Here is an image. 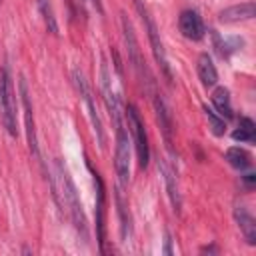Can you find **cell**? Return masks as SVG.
I'll list each match as a JSON object with an SVG mask.
<instances>
[{
    "label": "cell",
    "mask_w": 256,
    "mask_h": 256,
    "mask_svg": "<svg viewBox=\"0 0 256 256\" xmlns=\"http://www.w3.org/2000/svg\"><path fill=\"white\" fill-rule=\"evenodd\" d=\"M52 186V194L56 198V202L60 206H66L68 216L76 228V232L80 234V238L86 242L88 240V226H86V216H84V208L80 202V196L76 192V186L66 170V166L56 160V180H50Z\"/></svg>",
    "instance_id": "cell-1"
},
{
    "label": "cell",
    "mask_w": 256,
    "mask_h": 256,
    "mask_svg": "<svg viewBox=\"0 0 256 256\" xmlns=\"http://www.w3.org/2000/svg\"><path fill=\"white\" fill-rule=\"evenodd\" d=\"M136 4V10L142 18V24H144V30L148 34V40H150V48H152V54H154V60L160 68V72L164 74L166 82L172 84V70H170V64H168V58H166V50H164V44H162V38H160V32H158V26L152 18V14L148 12L144 0H134Z\"/></svg>",
    "instance_id": "cell-2"
},
{
    "label": "cell",
    "mask_w": 256,
    "mask_h": 256,
    "mask_svg": "<svg viewBox=\"0 0 256 256\" xmlns=\"http://www.w3.org/2000/svg\"><path fill=\"white\" fill-rule=\"evenodd\" d=\"M120 24H122V32H124V42H126V52H128V62L132 64L134 72L138 74L140 82L144 84L146 92H154V80L150 76V70L142 58V52L138 48V40H136V34H134V28H132V22L128 20V16L122 12L120 14Z\"/></svg>",
    "instance_id": "cell-3"
},
{
    "label": "cell",
    "mask_w": 256,
    "mask_h": 256,
    "mask_svg": "<svg viewBox=\"0 0 256 256\" xmlns=\"http://www.w3.org/2000/svg\"><path fill=\"white\" fill-rule=\"evenodd\" d=\"M0 120H2V126L6 128V132L12 138H16L18 136V128H16V102H14L12 82H10V74H8L6 66L0 68Z\"/></svg>",
    "instance_id": "cell-4"
},
{
    "label": "cell",
    "mask_w": 256,
    "mask_h": 256,
    "mask_svg": "<svg viewBox=\"0 0 256 256\" xmlns=\"http://www.w3.org/2000/svg\"><path fill=\"white\" fill-rule=\"evenodd\" d=\"M116 126V150H114V168L116 176L120 180V186H126L130 180V138L124 128L122 116H114Z\"/></svg>",
    "instance_id": "cell-5"
},
{
    "label": "cell",
    "mask_w": 256,
    "mask_h": 256,
    "mask_svg": "<svg viewBox=\"0 0 256 256\" xmlns=\"http://www.w3.org/2000/svg\"><path fill=\"white\" fill-rule=\"evenodd\" d=\"M126 118H128V128L132 132L134 138V148H136V156H138V166L146 168L148 160H150V146H148V134L144 128V122L140 118V112L134 104L126 106Z\"/></svg>",
    "instance_id": "cell-6"
},
{
    "label": "cell",
    "mask_w": 256,
    "mask_h": 256,
    "mask_svg": "<svg viewBox=\"0 0 256 256\" xmlns=\"http://www.w3.org/2000/svg\"><path fill=\"white\" fill-rule=\"evenodd\" d=\"M72 80H74V86H76V90H78L80 98L84 100V104H86V108H88V116H90V122H92V126H94L96 142H98V146H100V148H104L106 136H104L102 120H100V116H98V110H96V104H94V98H92L90 86H88V82H86L84 74H82L78 68H74V70H72Z\"/></svg>",
    "instance_id": "cell-7"
},
{
    "label": "cell",
    "mask_w": 256,
    "mask_h": 256,
    "mask_svg": "<svg viewBox=\"0 0 256 256\" xmlns=\"http://www.w3.org/2000/svg\"><path fill=\"white\" fill-rule=\"evenodd\" d=\"M88 168L94 176V186H96V240H98V246H100V252H104V242H106V190H104V182L100 178V174L90 166L88 162Z\"/></svg>",
    "instance_id": "cell-8"
},
{
    "label": "cell",
    "mask_w": 256,
    "mask_h": 256,
    "mask_svg": "<svg viewBox=\"0 0 256 256\" xmlns=\"http://www.w3.org/2000/svg\"><path fill=\"white\" fill-rule=\"evenodd\" d=\"M20 98L24 106V126H26V138H28V148L34 158H40L38 152V138H36V126H34V114H32V102L28 94V84L24 78H20Z\"/></svg>",
    "instance_id": "cell-9"
},
{
    "label": "cell",
    "mask_w": 256,
    "mask_h": 256,
    "mask_svg": "<svg viewBox=\"0 0 256 256\" xmlns=\"http://www.w3.org/2000/svg\"><path fill=\"white\" fill-rule=\"evenodd\" d=\"M152 104H154V112H156V120L160 126V132L164 136V142L168 146V150H172V138H174V120H172V112L166 104V100L162 98V94L152 92Z\"/></svg>",
    "instance_id": "cell-10"
},
{
    "label": "cell",
    "mask_w": 256,
    "mask_h": 256,
    "mask_svg": "<svg viewBox=\"0 0 256 256\" xmlns=\"http://www.w3.org/2000/svg\"><path fill=\"white\" fill-rule=\"evenodd\" d=\"M100 88H102V96H104V102H106L110 116L112 118L122 116V104L112 90V76H110V68H108V62L104 56L100 58Z\"/></svg>",
    "instance_id": "cell-11"
},
{
    "label": "cell",
    "mask_w": 256,
    "mask_h": 256,
    "mask_svg": "<svg viewBox=\"0 0 256 256\" xmlns=\"http://www.w3.org/2000/svg\"><path fill=\"white\" fill-rule=\"evenodd\" d=\"M178 28H180V32H182L184 38L194 40V42L202 40L204 38V32H206L204 22H202V18H200V14L196 10H184V12H180V16H178Z\"/></svg>",
    "instance_id": "cell-12"
},
{
    "label": "cell",
    "mask_w": 256,
    "mask_h": 256,
    "mask_svg": "<svg viewBox=\"0 0 256 256\" xmlns=\"http://www.w3.org/2000/svg\"><path fill=\"white\" fill-rule=\"evenodd\" d=\"M254 16H256V4L252 0L242 2V4H236V6H228V8H224L218 14L220 22H226V24L246 22V20H252Z\"/></svg>",
    "instance_id": "cell-13"
},
{
    "label": "cell",
    "mask_w": 256,
    "mask_h": 256,
    "mask_svg": "<svg viewBox=\"0 0 256 256\" xmlns=\"http://www.w3.org/2000/svg\"><path fill=\"white\" fill-rule=\"evenodd\" d=\"M234 220H236V224H238V228H240L244 240H246L250 246H254V244H256V220H254V216L248 212V208H246V206H236V208H234Z\"/></svg>",
    "instance_id": "cell-14"
},
{
    "label": "cell",
    "mask_w": 256,
    "mask_h": 256,
    "mask_svg": "<svg viewBox=\"0 0 256 256\" xmlns=\"http://www.w3.org/2000/svg\"><path fill=\"white\" fill-rule=\"evenodd\" d=\"M158 168L164 176V182H166V192H168V198H170V204L174 208L176 214H180V206H182V198H180V190H178V180L174 176V170L170 166H166L164 162H158Z\"/></svg>",
    "instance_id": "cell-15"
},
{
    "label": "cell",
    "mask_w": 256,
    "mask_h": 256,
    "mask_svg": "<svg viewBox=\"0 0 256 256\" xmlns=\"http://www.w3.org/2000/svg\"><path fill=\"white\" fill-rule=\"evenodd\" d=\"M196 72H198V78L204 86H214L218 82V70L210 58V54L202 52L196 60Z\"/></svg>",
    "instance_id": "cell-16"
},
{
    "label": "cell",
    "mask_w": 256,
    "mask_h": 256,
    "mask_svg": "<svg viewBox=\"0 0 256 256\" xmlns=\"http://www.w3.org/2000/svg\"><path fill=\"white\" fill-rule=\"evenodd\" d=\"M212 104L216 108V114L222 116L224 120H230L232 118V102H230V92L228 88L224 86H218L214 92H212Z\"/></svg>",
    "instance_id": "cell-17"
},
{
    "label": "cell",
    "mask_w": 256,
    "mask_h": 256,
    "mask_svg": "<svg viewBox=\"0 0 256 256\" xmlns=\"http://www.w3.org/2000/svg\"><path fill=\"white\" fill-rule=\"evenodd\" d=\"M226 160H228V164H230L232 168H236V170H240V172H244V170H248V168L252 166V156H250V152H248L246 148H240V146L228 148V150H226Z\"/></svg>",
    "instance_id": "cell-18"
},
{
    "label": "cell",
    "mask_w": 256,
    "mask_h": 256,
    "mask_svg": "<svg viewBox=\"0 0 256 256\" xmlns=\"http://www.w3.org/2000/svg\"><path fill=\"white\" fill-rule=\"evenodd\" d=\"M232 138H234L236 142L252 144V142L256 140V124H254V120L248 118V116H242L238 128L232 132Z\"/></svg>",
    "instance_id": "cell-19"
},
{
    "label": "cell",
    "mask_w": 256,
    "mask_h": 256,
    "mask_svg": "<svg viewBox=\"0 0 256 256\" xmlns=\"http://www.w3.org/2000/svg\"><path fill=\"white\" fill-rule=\"evenodd\" d=\"M116 204H118V216H120V230H122V240H126L132 232V224H130V214H128V206L124 202L122 192L118 190L116 194Z\"/></svg>",
    "instance_id": "cell-20"
},
{
    "label": "cell",
    "mask_w": 256,
    "mask_h": 256,
    "mask_svg": "<svg viewBox=\"0 0 256 256\" xmlns=\"http://www.w3.org/2000/svg\"><path fill=\"white\" fill-rule=\"evenodd\" d=\"M214 46H216V50H218V54L222 58H228L232 52H236L242 46V40L240 38H220L214 32Z\"/></svg>",
    "instance_id": "cell-21"
},
{
    "label": "cell",
    "mask_w": 256,
    "mask_h": 256,
    "mask_svg": "<svg viewBox=\"0 0 256 256\" xmlns=\"http://www.w3.org/2000/svg\"><path fill=\"white\" fill-rule=\"evenodd\" d=\"M204 114H206L210 132H212L214 136H224V132H226V120H224L222 116H218V114H216L212 108H208V106H204Z\"/></svg>",
    "instance_id": "cell-22"
},
{
    "label": "cell",
    "mask_w": 256,
    "mask_h": 256,
    "mask_svg": "<svg viewBox=\"0 0 256 256\" xmlns=\"http://www.w3.org/2000/svg\"><path fill=\"white\" fill-rule=\"evenodd\" d=\"M38 8H40V14H42V18H44V24H46L48 32L54 34V36H58V24H56V18H54L50 0H38Z\"/></svg>",
    "instance_id": "cell-23"
},
{
    "label": "cell",
    "mask_w": 256,
    "mask_h": 256,
    "mask_svg": "<svg viewBox=\"0 0 256 256\" xmlns=\"http://www.w3.org/2000/svg\"><path fill=\"white\" fill-rule=\"evenodd\" d=\"M242 180H244L246 190H252L254 188V182H256V176L254 174H246V176H242Z\"/></svg>",
    "instance_id": "cell-24"
},
{
    "label": "cell",
    "mask_w": 256,
    "mask_h": 256,
    "mask_svg": "<svg viewBox=\"0 0 256 256\" xmlns=\"http://www.w3.org/2000/svg\"><path fill=\"white\" fill-rule=\"evenodd\" d=\"M94 6L98 8V12H100V14L104 12V8H102V0H94Z\"/></svg>",
    "instance_id": "cell-25"
},
{
    "label": "cell",
    "mask_w": 256,
    "mask_h": 256,
    "mask_svg": "<svg viewBox=\"0 0 256 256\" xmlns=\"http://www.w3.org/2000/svg\"><path fill=\"white\" fill-rule=\"evenodd\" d=\"M68 2V6H70V14H74V8H72V0H66Z\"/></svg>",
    "instance_id": "cell-26"
}]
</instances>
